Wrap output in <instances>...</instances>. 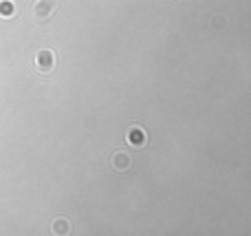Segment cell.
Wrapping results in <instances>:
<instances>
[{"label":"cell","mask_w":251,"mask_h":236,"mask_svg":"<svg viewBox=\"0 0 251 236\" xmlns=\"http://www.w3.org/2000/svg\"><path fill=\"white\" fill-rule=\"evenodd\" d=\"M130 166H132V159H130V155L122 153V150L110 157V168H113L115 172H119V175H122V172H128Z\"/></svg>","instance_id":"cell-4"},{"label":"cell","mask_w":251,"mask_h":236,"mask_svg":"<svg viewBox=\"0 0 251 236\" xmlns=\"http://www.w3.org/2000/svg\"><path fill=\"white\" fill-rule=\"evenodd\" d=\"M126 141H128L130 146H134V148H143V146L148 144V132L143 131L141 126H130L128 132H126Z\"/></svg>","instance_id":"cell-3"},{"label":"cell","mask_w":251,"mask_h":236,"mask_svg":"<svg viewBox=\"0 0 251 236\" xmlns=\"http://www.w3.org/2000/svg\"><path fill=\"white\" fill-rule=\"evenodd\" d=\"M55 64H57L55 51H51V49L38 51V55H35V69H38L40 73H51V71L55 69Z\"/></svg>","instance_id":"cell-2"},{"label":"cell","mask_w":251,"mask_h":236,"mask_svg":"<svg viewBox=\"0 0 251 236\" xmlns=\"http://www.w3.org/2000/svg\"><path fill=\"white\" fill-rule=\"evenodd\" d=\"M57 9V2L55 0H35L33 7H31V13L38 22H44L53 16V11Z\"/></svg>","instance_id":"cell-1"},{"label":"cell","mask_w":251,"mask_h":236,"mask_svg":"<svg viewBox=\"0 0 251 236\" xmlns=\"http://www.w3.org/2000/svg\"><path fill=\"white\" fill-rule=\"evenodd\" d=\"M69 221L66 219H57L55 223H53V234H69Z\"/></svg>","instance_id":"cell-6"},{"label":"cell","mask_w":251,"mask_h":236,"mask_svg":"<svg viewBox=\"0 0 251 236\" xmlns=\"http://www.w3.org/2000/svg\"><path fill=\"white\" fill-rule=\"evenodd\" d=\"M16 16V4L13 0H0V18L2 20H11Z\"/></svg>","instance_id":"cell-5"}]
</instances>
